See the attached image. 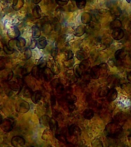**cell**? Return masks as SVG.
Instances as JSON below:
<instances>
[{
    "label": "cell",
    "instance_id": "obj_1",
    "mask_svg": "<svg viewBox=\"0 0 131 147\" xmlns=\"http://www.w3.org/2000/svg\"><path fill=\"white\" fill-rule=\"evenodd\" d=\"M106 133L108 136L112 138L119 137L122 133V126L117 122H111L106 126Z\"/></svg>",
    "mask_w": 131,
    "mask_h": 147
},
{
    "label": "cell",
    "instance_id": "obj_2",
    "mask_svg": "<svg viewBox=\"0 0 131 147\" xmlns=\"http://www.w3.org/2000/svg\"><path fill=\"white\" fill-rule=\"evenodd\" d=\"M14 120L11 118H7V119H3L0 124L1 128L2 129V130L5 132H10V131L13 129L14 126Z\"/></svg>",
    "mask_w": 131,
    "mask_h": 147
},
{
    "label": "cell",
    "instance_id": "obj_3",
    "mask_svg": "<svg viewBox=\"0 0 131 147\" xmlns=\"http://www.w3.org/2000/svg\"><path fill=\"white\" fill-rule=\"evenodd\" d=\"M11 146L14 147H22L25 146V139L21 136H15L11 140Z\"/></svg>",
    "mask_w": 131,
    "mask_h": 147
},
{
    "label": "cell",
    "instance_id": "obj_4",
    "mask_svg": "<svg viewBox=\"0 0 131 147\" xmlns=\"http://www.w3.org/2000/svg\"><path fill=\"white\" fill-rule=\"evenodd\" d=\"M87 26L86 28V32L89 33V34H92L94 32H96L97 30L100 29V25H99L98 21H94V22H90L89 24H87Z\"/></svg>",
    "mask_w": 131,
    "mask_h": 147
},
{
    "label": "cell",
    "instance_id": "obj_5",
    "mask_svg": "<svg viewBox=\"0 0 131 147\" xmlns=\"http://www.w3.org/2000/svg\"><path fill=\"white\" fill-rule=\"evenodd\" d=\"M30 109V105L28 104V103H27L26 101L22 100L20 101L19 103H18L17 105V111L20 113H26L28 112Z\"/></svg>",
    "mask_w": 131,
    "mask_h": 147
},
{
    "label": "cell",
    "instance_id": "obj_6",
    "mask_svg": "<svg viewBox=\"0 0 131 147\" xmlns=\"http://www.w3.org/2000/svg\"><path fill=\"white\" fill-rule=\"evenodd\" d=\"M42 74H43V77L45 78V80L46 81H50V80H52L53 77H54V72L52 71V70L49 67H45L44 69H42Z\"/></svg>",
    "mask_w": 131,
    "mask_h": 147
},
{
    "label": "cell",
    "instance_id": "obj_7",
    "mask_svg": "<svg viewBox=\"0 0 131 147\" xmlns=\"http://www.w3.org/2000/svg\"><path fill=\"white\" fill-rule=\"evenodd\" d=\"M7 34L8 36L11 39H16L18 38L19 35H20V32H19V30L17 27H13L11 28V29H9L7 32Z\"/></svg>",
    "mask_w": 131,
    "mask_h": 147
},
{
    "label": "cell",
    "instance_id": "obj_8",
    "mask_svg": "<svg viewBox=\"0 0 131 147\" xmlns=\"http://www.w3.org/2000/svg\"><path fill=\"white\" fill-rule=\"evenodd\" d=\"M124 31L120 28H116L113 30L112 32V38L115 40H120L124 38Z\"/></svg>",
    "mask_w": 131,
    "mask_h": 147
},
{
    "label": "cell",
    "instance_id": "obj_9",
    "mask_svg": "<svg viewBox=\"0 0 131 147\" xmlns=\"http://www.w3.org/2000/svg\"><path fill=\"white\" fill-rule=\"evenodd\" d=\"M90 77L92 78H94V79H97V78H100L101 77V71H100V67H99V65L93 67L90 69Z\"/></svg>",
    "mask_w": 131,
    "mask_h": 147
},
{
    "label": "cell",
    "instance_id": "obj_10",
    "mask_svg": "<svg viewBox=\"0 0 131 147\" xmlns=\"http://www.w3.org/2000/svg\"><path fill=\"white\" fill-rule=\"evenodd\" d=\"M126 55H127V51L125 50L124 48L119 49L115 53V57H116L117 61H121V60L124 59L126 57Z\"/></svg>",
    "mask_w": 131,
    "mask_h": 147
},
{
    "label": "cell",
    "instance_id": "obj_11",
    "mask_svg": "<svg viewBox=\"0 0 131 147\" xmlns=\"http://www.w3.org/2000/svg\"><path fill=\"white\" fill-rule=\"evenodd\" d=\"M117 97V90L113 87L112 89H110L108 92V94L107 95V99L109 102H113L114 101Z\"/></svg>",
    "mask_w": 131,
    "mask_h": 147
},
{
    "label": "cell",
    "instance_id": "obj_12",
    "mask_svg": "<svg viewBox=\"0 0 131 147\" xmlns=\"http://www.w3.org/2000/svg\"><path fill=\"white\" fill-rule=\"evenodd\" d=\"M108 84L111 86V87H115L120 84L119 78L117 75H110L107 79Z\"/></svg>",
    "mask_w": 131,
    "mask_h": 147
},
{
    "label": "cell",
    "instance_id": "obj_13",
    "mask_svg": "<svg viewBox=\"0 0 131 147\" xmlns=\"http://www.w3.org/2000/svg\"><path fill=\"white\" fill-rule=\"evenodd\" d=\"M92 21V16L91 14H90L89 12H84L81 15V22L84 25H87L89 24Z\"/></svg>",
    "mask_w": 131,
    "mask_h": 147
},
{
    "label": "cell",
    "instance_id": "obj_14",
    "mask_svg": "<svg viewBox=\"0 0 131 147\" xmlns=\"http://www.w3.org/2000/svg\"><path fill=\"white\" fill-rule=\"evenodd\" d=\"M41 70H42V69L40 68V67H39L38 65H36V66H34L32 69V76H33L34 78L38 79H38H40V78H41Z\"/></svg>",
    "mask_w": 131,
    "mask_h": 147
},
{
    "label": "cell",
    "instance_id": "obj_15",
    "mask_svg": "<svg viewBox=\"0 0 131 147\" xmlns=\"http://www.w3.org/2000/svg\"><path fill=\"white\" fill-rule=\"evenodd\" d=\"M41 96H42V94L40 90H36L32 94L31 98H32V102L34 103H37L40 100H41Z\"/></svg>",
    "mask_w": 131,
    "mask_h": 147
},
{
    "label": "cell",
    "instance_id": "obj_16",
    "mask_svg": "<svg viewBox=\"0 0 131 147\" xmlns=\"http://www.w3.org/2000/svg\"><path fill=\"white\" fill-rule=\"evenodd\" d=\"M68 132L70 135H77L78 133L80 135V129L78 126L73 124V125H71V126H69Z\"/></svg>",
    "mask_w": 131,
    "mask_h": 147
},
{
    "label": "cell",
    "instance_id": "obj_17",
    "mask_svg": "<svg viewBox=\"0 0 131 147\" xmlns=\"http://www.w3.org/2000/svg\"><path fill=\"white\" fill-rule=\"evenodd\" d=\"M110 13H111L112 16H115V17H119L122 13L121 9H120L117 5H113L110 8Z\"/></svg>",
    "mask_w": 131,
    "mask_h": 147
},
{
    "label": "cell",
    "instance_id": "obj_18",
    "mask_svg": "<svg viewBox=\"0 0 131 147\" xmlns=\"http://www.w3.org/2000/svg\"><path fill=\"white\" fill-rule=\"evenodd\" d=\"M85 32H86V28H85V26H84V25H80V26H78L76 28L74 34V35L76 37H80L82 36Z\"/></svg>",
    "mask_w": 131,
    "mask_h": 147
},
{
    "label": "cell",
    "instance_id": "obj_19",
    "mask_svg": "<svg viewBox=\"0 0 131 147\" xmlns=\"http://www.w3.org/2000/svg\"><path fill=\"white\" fill-rule=\"evenodd\" d=\"M109 88L107 87H102L97 90V95L99 97H105L108 94L109 92Z\"/></svg>",
    "mask_w": 131,
    "mask_h": 147
},
{
    "label": "cell",
    "instance_id": "obj_20",
    "mask_svg": "<svg viewBox=\"0 0 131 147\" xmlns=\"http://www.w3.org/2000/svg\"><path fill=\"white\" fill-rule=\"evenodd\" d=\"M23 5H24V0H13L12 8L16 11L22 9Z\"/></svg>",
    "mask_w": 131,
    "mask_h": 147
},
{
    "label": "cell",
    "instance_id": "obj_21",
    "mask_svg": "<svg viewBox=\"0 0 131 147\" xmlns=\"http://www.w3.org/2000/svg\"><path fill=\"white\" fill-rule=\"evenodd\" d=\"M94 115V110L92 109H86L83 113V117L86 119H90L93 118Z\"/></svg>",
    "mask_w": 131,
    "mask_h": 147
},
{
    "label": "cell",
    "instance_id": "obj_22",
    "mask_svg": "<svg viewBox=\"0 0 131 147\" xmlns=\"http://www.w3.org/2000/svg\"><path fill=\"white\" fill-rule=\"evenodd\" d=\"M25 45H26V41H25V38H20V37H18V38H16V46H17L18 49L22 50L25 47Z\"/></svg>",
    "mask_w": 131,
    "mask_h": 147
},
{
    "label": "cell",
    "instance_id": "obj_23",
    "mask_svg": "<svg viewBox=\"0 0 131 147\" xmlns=\"http://www.w3.org/2000/svg\"><path fill=\"white\" fill-rule=\"evenodd\" d=\"M122 26L121 21L119 19H114L113 20L110 24V27L111 29H116V28H120Z\"/></svg>",
    "mask_w": 131,
    "mask_h": 147
},
{
    "label": "cell",
    "instance_id": "obj_24",
    "mask_svg": "<svg viewBox=\"0 0 131 147\" xmlns=\"http://www.w3.org/2000/svg\"><path fill=\"white\" fill-rule=\"evenodd\" d=\"M47 46V40L45 38L41 37L38 39V41H37V47L39 49H44Z\"/></svg>",
    "mask_w": 131,
    "mask_h": 147
},
{
    "label": "cell",
    "instance_id": "obj_25",
    "mask_svg": "<svg viewBox=\"0 0 131 147\" xmlns=\"http://www.w3.org/2000/svg\"><path fill=\"white\" fill-rule=\"evenodd\" d=\"M99 67H100V71H101V77H104L108 71L107 64L105 63H102L99 65Z\"/></svg>",
    "mask_w": 131,
    "mask_h": 147
},
{
    "label": "cell",
    "instance_id": "obj_26",
    "mask_svg": "<svg viewBox=\"0 0 131 147\" xmlns=\"http://www.w3.org/2000/svg\"><path fill=\"white\" fill-rule=\"evenodd\" d=\"M48 126H50V129L51 131H56L58 128V124H57V122L55 120L54 118H51L50 121H49V125Z\"/></svg>",
    "mask_w": 131,
    "mask_h": 147
},
{
    "label": "cell",
    "instance_id": "obj_27",
    "mask_svg": "<svg viewBox=\"0 0 131 147\" xmlns=\"http://www.w3.org/2000/svg\"><path fill=\"white\" fill-rule=\"evenodd\" d=\"M32 14H33V16H34L35 18H40L41 16V8L38 6V5H36L33 9V11H32Z\"/></svg>",
    "mask_w": 131,
    "mask_h": 147
},
{
    "label": "cell",
    "instance_id": "obj_28",
    "mask_svg": "<svg viewBox=\"0 0 131 147\" xmlns=\"http://www.w3.org/2000/svg\"><path fill=\"white\" fill-rule=\"evenodd\" d=\"M41 36V30L38 26H34L32 28V37L33 38H38Z\"/></svg>",
    "mask_w": 131,
    "mask_h": 147
},
{
    "label": "cell",
    "instance_id": "obj_29",
    "mask_svg": "<svg viewBox=\"0 0 131 147\" xmlns=\"http://www.w3.org/2000/svg\"><path fill=\"white\" fill-rule=\"evenodd\" d=\"M77 100H78L77 96H74V94H69L66 96V101L68 103H75Z\"/></svg>",
    "mask_w": 131,
    "mask_h": 147
},
{
    "label": "cell",
    "instance_id": "obj_30",
    "mask_svg": "<svg viewBox=\"0 0 131 147\" xmlns=\"http://www.w3.org/2000/svg\"><path fill=\"white\" fill-rule=\"evenodd\" d=\"M50 119L48 116L47 115H44L40 118V123L41 124L44 125V126H48L49 125V121H50Z\"/></svg>",
    "mask_w": 131,
    "mask_h": 147
},
{
    "label": "cell",
    "instance_id": "obj_31",
    "mask_svg": "<svg viewBox=\"0 0 131 147\" xmlns=\"http://www.w3.org/2000/svg\"><path fill=\"white\" fill-rule=\"evenodd\" d=\"M76 57H77V58H78V60L83 61V60H84L85 58L87 57V54L82 50L78 51V52L76 53Z\"/></svg>",
    "mask_w": 131,
    "mask_h": 147
},
{
    "label": "cell",
    "instance_id": "obj_32",
    "mask_svg": "<svg viewBox=\"0 0 131 147\" xmlns=\"http://www.w3.org/2000/svg\"><path fill=\"white\" fill-rule=\"evenodd\" d=\"M22 86L18 84V83L16 82H11L9 83V87L11 90H15V91H18L20 90V88Z\"/></svg>",
    "mask_w": 131,
    "mask_h": 147
},
{
    "label": "cell",
    "instance_id": "obj_33",
    "mask_svg": "<svg viewBox=\"0 0 131 147\" xmlns=\"http://www.w3.org/2000/svg\"><path fill=\"white\" fill-rule=\"evenodd\" d=\"M76 5L79 9H84L87 3V0H75Z\"/></svg>",
    "mask_w": 131,
    "mask_h": 147
},
{
    "label": "cell",
    "instance_id": "obj_34",
    "mask_svg": "<svg viewBox=\"0 0 131 147\" xmlns=\"http://www.w3.org/2000/svg\"><path fill=\"white\" fill-rule=\"evenodd\" d=\"M3 50H4V51L5 52V54H7V55H11V54H13L14 51H15V50L12 49L9 45H3Z\"/></svg>",
    "mask_w": 131,
    "mask_h": 147
},
{
    "label": "cell",
    "instance_id": "obj_35",
    "mask_svg": "<svg viewBox=\"0 0 131 147\" xmlns=\"http://www.w3.org/2000/svg\"><path fill=\"white\" fill-rule=\"evenodd\" d=\"M92 147H103V143L99 139H94L91 142Z\"/></svg>",
    "mask_w": 131,
    "mask_h": 147
},
{
    "label": "cell",
    "instance_id": "obj_36",
    "mask_svg": "<svg viewBox=\"0 0 131 147\" xmlns=\"http://www.w3.org/2000/svg\"><path fill=\"white\" fill-rule=\"evenodd\" d=\"M32 90L30 89L29 87H25V89L24 90V93H23V96H25V97H30V96H32Z\"/></svg>",
    "mask_w": 131,
    "mask_h": 147
},
{
    "label": "cell",
    "instance_id": "obj_37",
    "mask_svg": "<svg viewBox=\"0 0 131 147\" xmlns=\"http://www.w3.org/2000/svg\"><path fill=\"white\" fill-rule=\"evenodd\" d=\"M24 55H24V57H25V60L29 59L32 55V51H31V49H30L29 48H26L25 51V52H24Z\"/></svg>",
    "mask_w": 131,
    "mask_h": 147
},
{
    "label": "cell",
    "instance_id": "obj_38",
    "mask_svg": "<svg viewBox=\"0 0 131 147\" xmlns=\"http://www.w3.org/2000/svg\"><path fill=\"white\" fill-rule=\"evenodd\" d=\"M51 29V27L50 24H48V23H45L42 26V30L44 31V32H45V33H48V32H50Z\"/></svg>",
    "mask_w": 131,
    "mask_h": 147
},
{
    "label": "cell",
    "instance_id": "obj_39",
    "mask_svg": "<svg viewBox=\"0 0 131 147\" xmlns=\"http://www.w3.org/2000/svg\"><path fill=\"white\" fill-rule=\"evenodd\" d=\"M46 65H47V62L45 61V60L44 59V58H41L40 60V61H39L38 64V66L41 69H44L45 67H46Z\"/></svg>",
    "mask_w": 131,
    "mask_h": 147
},
{
    "label": "cell",
    "instance_id": "obj_40",
    "mask_svg": "<svg viewBox=\"0 0 131 147\" xmlns=\"http://www.w3.org/2000/svg\"><path fill=\"white\" fill-rule=\"evenodd\" d=\"M74 64V61L73 59H71V60H67L66 61L64 62V66L66 67H71L73 66Z\"/></svg>",
    "mask_w": 131,
    "mask_h": 147
},
{
    "label": "cell",
    "instance_id": "obj_41",
    "mask_svg": "<svg viewBox=\"0 0 131 147\" xmlns=\"http://www.w3.org/2000/svg\"><path fill=\"white\" fill-rule=\"evenodd\" d=\"M56 138H57V140H60V141H61V142H67L66 137H65V136L63 135V134H57V135H56Z\"/></svg>",
    "mask_w": 131,
    "mask_h": 147
},
{
    "label": "cell",
    "instance_id": "obj_42",
    "mask_svg": "<svg viewBox=\"0 0 131 147\" xmlns=\"http://www.w3.org/2000/svg\"><path fill=\"white\" fill-rule=\"evenodd\" d=\"M55 2H57V5L63 6V5H65L68 3V0H55Z\"/></svg>",
    "mask_w": 131,
    "mask_h": 147
},
{
    "label": "cell",
    "instance_id": "obj_43",
    "mask_svg": "<svg viewBox=\"0 0 131 147\" xmlns=\"http://www.w3.org/2000/svg\"><path fill=\"white\" fill-rule=\"evenodd\" d=\"M55 88H56V90H57V93H59V94H61V93H62V92L64 91V86H63L61 83H60L59 84L57 85Z\"/></svg>",
    "mask_w": 131,
    "mask_h": 147
},
{
    "label": "cell",
    "instance_id": "obj_44",
    "mask_svg": "<svg viewBox=\"0 0 131 147\" xmlns=\"http://www.w3.org/2000/svg\"><path fill=\"white\" fill-rule=\"evenodd\" d=\"M74 57V54L71 51H68V53H67V56H66V59L67 60H71L73 59Z\"/></svg>",
    "mask_w": 131,
    "mask_h": 147
},
{
    "label": "cell",
    "instance_id": "obj_45",
    "mask_svg": "<svg viewBox=\"0 0 131 147\" xmlns=\"http://www.w3.org/2000/svg\"><path fill=\"white\" fill-rule=\"evenodd\" d=\"M51 86H52V87H56L57 85L60 84L59 79H55V80H53L52 81H51Z\"/></svg>",
    "mask_w": 131,
    "mask_h": 147
},
{
    "label": "cell",
    "instance_id": "obj_46",
    "mask_svg": "<svg viewBox=\"0 0 131 147\" xmlns=\"http://www.w3.org/2000/svg\"><path fill=\"white\" fill-rule=\"evenodd\" d=\"M37 46V41H35L34 40H32L31 41V43H30L29 48L30 49H34L35 47Z\"/></svg>",
    "mask_w": 131,
    "mask_h": 147
},
{
    "label": "cell",
    "instance_id": "obj_47",
    "mask_svg": "<svg viewBox=\"0 0 131 147\" xmlns=\"http://www.w3.org/2000/svg\"><path fill=\"white\" fill-rule=\"evenodd\" d=\"M68 110L69 111H74L75 110V106H74V103H68Z\"/></svg>",
    "mask_w": 131,
    "mask_h": 147
},
{
    "label": "cell",
    "instance_id": "obj_48",
    "mask_svg": "<svg viewBox=\"0 0 131 147\" xmlns=\"http://www.w3.org/2000/svg\"><path fill=\"white\" fill-rule=\"evenodd\" d=\"M51 105L53 107L56 104V98H55V96H54V95H51Z\"/></svg>",
    "mask_w": 131,
    "mask_h": 147
},
{
    "label": "cell",
    "instance_id": "obj_49",
    "mask_svg": "<svg viewBox=\"0 0 131 147\" xmlns=\"http://www.w3.org/2000/svg\"><path fill=\"white\" fill-rule=\"evenodd\" d=\"M5 67V62L3 61V60L0 59V71L4 70Z\"/></svg>",
    "mask_w": 131,
    "mask_h": 147
},
{
    "label": "cell",
    "instance_id": "obj_50",
    "mask_svg": "<svg viewBox=\"0 0 131 147\" xmlns=\"http://www.w3.org/2000/svg\"><path fill=\"white\" fill-rule=\"evenodd\" d=\"M13 77V73L12 71H10L9 74H8V78H7V80H11V78Z\"/></svg>",
    "mask_w": 131,
    "mask_h": 147
},
{
    "label": "cell",
    "instance_id": "obj_51",
    "mask_svg": "<svg viewBox=\"0 0 131 147\" xmlns=\"http://www.w3.org/2000/svg\"><path fill=\"white\" fill-rule=\"evenodd\" d=\"M57 51L56 48H54L51 51V55H52L53 57H55L56 55H57Z\"/></svg>",
    "mask_w": 131,
    "mask_h": 147
},
{
    "label": "cell",
    "instance_id": "obj_52",
    "mask_svg": "<svg viewBox=\"0 0 131 147\" xmlns=\"http://www.w3.org/2000/svg\"><path fill=\"white\" fill-rule=\"evenodd\" d=\"M127 80H128L129 81H130V82H131V71H130V72H129V73L127 74Z\"/></svg>",
    "mask_w": 131,
    "mask_h": 147
},
{
    "label": "cell",
    "instance_id": "obj_53",
    "mask_svg": "<svg viewBox=\"0 0 131 147\" xmlns=\"http://www.w3.org/2000/svg\"><path fill=\"white\" fill-rule=\"evenodd\" d=\"M41 1V0H32V2H33V3H34V4H38Z\"/></svg>",
    "mask_w": 131,
    "mask_h": 147
},
{
    "label": "cell",
    "instance_id": "obj_54",
    "mask_svg": "<svg viewBox=\"0 0 131 147\" xmlns=\"http://www.w3.org/2000/svg\"><path fill=\"white\" fill-rule=\"evenodd\" d=\"M2 120H3V119H2V116H1V115H0V124H1V123H2Z\"/></svg>",
    "mask_w": 131,
    "mask_h": 147
},
{
    "label": "cell",
    "instance_id": "obj_55",
    "mask_svg": "<svg viewBox=\"0 0 131 147\" xmlns=\"http://www.w3.org/2000/svg\"><path fill=\"white\" fill-rule=\"evenodd\" d=\"M126 1L128 2V3H130V2H131V0H126Z\"/></svg>",
    "mask_w": 131,
    "mask_h": 147
},
{
    "label": "cell",
    "instance_id": "obj_56",
    "mask_svg": "<svg viewBox=\"0 0 131 147\" xmlns=\"http://www.w3.org/2000/svg\"><path fill=\"white\" fill-rule=\"evenodd\" d=\"M130 29H131V21L130 22Z\"/></svg>",
    "mask_w": 131,
    "mask_h": 147
},
{
    "label": "cell",
    "instance_id": "obj_57",
    "mask_svg": "<svg viewBox=\"0 0 131 147\" xmlns=\"http://www.w3.org/2000/svg\"><path fill=\"white\" fill-rule=\"evenodd\" d=\"M123 147H127V146H123Z\"/></svg>",
    "mask_w": 131,
    "mask_h": 147
},
{
    "label": "cell",
    "instance_id": "obj_58",
    "mask_svg": "<svg viewBox=\"0 0 131 147\" xmlns=\"http://www.w3.org/2000/svg\"><path fill=\"white\" fill-rule=\"evenodd\" d=\"M28 147H34V146H28Z\"/></svg>",
    "mask_w": 131,
    "mask_h": 147
},
{
    "label": "cell",
    "instance_id": "obj_59",
    "mask_svg": "<svg viewBox=\"0 0 131 147\" xmlns=\"http://www.w3.org/2000/svg\"><path fill=\"white\" fill-rule=\"evenodd\" d=\"M48 147H51V146H48Z\"/></svg>",
    "mask_w": 131,
    "mask_h": 147
},
{
    "label": "cell",
    "instance_id": "obj_60",
    "mask_svg": "<svg viewBox=\"0 0 131 147\" xmlns=\"http://www.w3.org/2000/svg\"><path fill=\"white\" fill-rule=\"evenodd\" d=\"M130 135H131V131H130Z\"/></svg>",
    "mask_w": 131,
    "mask_h": 147
}]
</instances>
